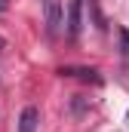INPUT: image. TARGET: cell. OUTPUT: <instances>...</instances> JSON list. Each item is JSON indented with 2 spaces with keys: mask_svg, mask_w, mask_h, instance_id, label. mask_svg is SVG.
I'll list each match as a JSON object with an SVG mask.
<instances>
[{
  "mask_svg": "<svg viewBox=\"0 0 129 132\" xmlns=\"http://www.w3.org/2000/svg\"><path fill=\"white\" fill-rule=\"evenodd\" d=\"M43 3V15H46V31L59 34L62 31V3L59 0H40Z\"/></svg>",
  "mask_w": 129,
  "mask_h": 132,
  "instance_id": "obj_1",
  "label": "cell"
},
{
  "mask_svg": "<svg viewBox=\"0 0 129 132\" xmlns=\"http://www.w3.org/2000/svg\"><path fill=\"white\" fill-rule=\"evenodd\" d=\"M80 28H83V0H71V6H68V37L77 40Z\"/></svg>",
  "mask_w": 129,
  "mask_h": 132,
  "instance_id": "obj_2",
  "label": "cell"
},
{
  "mask_svg": "<svg viewBox=\"0 0 129 132\" xmlns=\"http://www.w3.org/2000/svg\"><path fill=\"white\" fill-rule=\"evenodd\" d=\"M37 123H40V111L34 104H28L19 117V132H37Z\"/></svg>",
  "mask_w": 129,
  "mask_h": 132,
  "instance_id": "obj_3",
  "label": "cell"
},
{
  "mask_svg": "<svg viewBox=\"0 0 129 132\" xmlns=\"http://www.w3.org/2000/svg\"><path fill=\"white\" fill-rule=\"evenodd\" d=\"M59 74L62 77H80V80H92V83H98L101 77H98V71H92V68H59Z\"/></svg>",
  "mask_w": 129,
  "mask_h": 132,
  "instance_id": "obj_4",
  "label": "cell"
},
{
  "mask_svg": "<svg viewBox=\"0 0 129 132\" xmlns=\"http://www.w3.org/2000/svg\"><path fill=\"white\" fill-rule=\"evenodd\" d=\"M9 9V0H0V12H6Z\"/></svg>",
  "mask_w": 129,
  "mask_h": 132,
  "instance_id": "obj_5",
  "label": "cell"
},
{
  "mask_svg": "<svg viewBox=\"0 0 129 132\" xmlns=\"http://www.w3.org/2000/svg\"><path fill=\"white\" fill-rule=\"evenodd\" d=\"M123 46H129V31H123Z\"/></svg>",
  "mask_w": 129,
  "mask_h": 132,
  "instance_id": "obj_6",
  "label": "cell"
},
{
  "mask_svg": "<svg viewBox=\"0 0 129 132\" xmlns=\"http://www.w3.org/2000/svg\"><path fill=\"white\" fill-rule=\"evenodd\" d=\"M3 49H6V40H3V37H0V52H3Z\"/></svg>",
  "mask_w": 129,
  "mask_h": 132,
  "instance_id": "obj_7",
  "label": "cell"
},
{
  "mask_svg": "<svg viewBox=\"0 0 129 132\" xmlns=\"http://www.w3.org/2000/svg\"><path fill=\"white\" fill-rule=\"evenodd\" d=\"M126 123H129V111H126Z\"/></svg>",
  "mask_w": 129,
  "mask_h": 132,
  "instance_id": "obj_8",
  "label": "cell"
}]
</instances>
